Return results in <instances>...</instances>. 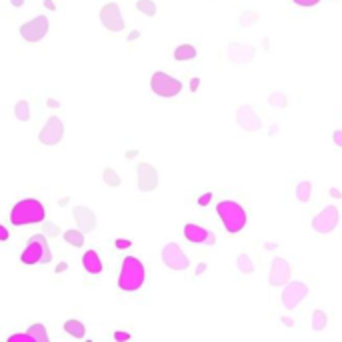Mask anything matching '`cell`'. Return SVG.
I'll return each mask as SVG.
<instances>
[{
	"instance_id": "6da1fadb",
	"label": "cell",
	"mask_w": 342,
	"mask_h": 342,
	"mask_svg": "<svg viewBox=\"0 0 342 342\" xmlns=\"http://www.w3.org/2000/svg\"><path fill=\"white\" fill-rule=\"evenodd\" d=\"M146 280V268L136 256H126L122 258L120 264V274H118V290L120 292H138L144 286Z\"/></svg>"
},
{
	"instance_id": "7a4b0ae2",
	"label": "cell",
	"mask_w": 342,
	"mask_h": 342,
	"mask_svg": "<svg viewBox=\"0 0 342 342\" xmlns=\"http://www.w3.org/2000/svg\"><path fill=\"white\" fill-rule=\"evenodd\" d=\"M46 218V208L36 198H24L16 202L10 210V222L14 226H26V224H38Z\"/></svg>"
},
{
	"instance_id": "3957f363",
	"label": "cell",
	"mask_w": 342,
	"mask_h": 342,
	"mask_svg": "<svg viewBox=\"0 0 342 342\" xmlns=\"http://www.w3.org/2000/svg\"><path fill=\"white\" fill-rule=\"evenodd\" d=\"M216 214L228 234H238L246 226V210L234 200H220L216 204Z\"/></svg>"
},
{
	"instance_id": "277c9868",
	"label": "cell",
	"mask_w": 342,
	"mask_h": 342,
	"mask_svg": "<svg viewBox=\"0 0 342 342\" xmlns=\"http://www.w3.org/2000/svg\"><path fill=\"white\" fill-rule=\"evenodd\" d=\"M50 260H52V252H50V248H48L46 236H42V234L32 236V238L26 242V246H24V250H22V254H20V262L26 264V266H32V264H46V262H50Z\"/></svg>"
},
{
	"instance_id": "5b68a950",
	"label": "cell",
	"mask_w": 342,
	"mask_h": 342,
	"mask_svg": "<svg viewBox=\"0 0 342 342\" xmlns=\"http://www.w3.org/2000/svg\"><path fill=\"white\" fill-rule=\"evenodd\" d=\"M150 88L156 96L160 98H174L180 94L182 90V82L178 78H172V76H168L166 72H154L152 78H150Z\"/></svg>"
},
{
	"instance_id": "8992f818",
	"label": "cell",
	"mask_w": 342,
	"mask_h": 342,
	"mask_svg": "<svg viewBox=\"0 0 342 342\" xmlns=\"http://www.w3.org/2000/svg\"><path fill=\"white\" fill-rule=\"evenodd\" d=\"M50 30V20L46 16H36L28 22H24L20 26V36L26 40V42H40Z\"/></svg>"
},
{
	"instance_id": "52a82bcc",
	"label": "cell",
	"mask_w": 342,
	"mask_h": 342,
	"mask_svg": "<svg viewBox=\"0 0 342 342\" xmlns=\"http://www.w3.org/2000/svg\"><path fill=\"white\" fill-rule=\"evenodd\" d=\"M338 222H340L338 208L336 206H326L312 218V230L318 232V234H328L338 226Z\"/></svg>"
},
{
	"instance_id": "ba28073f",
	"label": "cell",
	"mask_w": 342,
	"mask_h": 342,
	"mask_svg": "<svg viewBox=\"0 0 342 342\" xmlns=\"http://www.w3.org/2000/svg\"><path fill=\"white\" fill-rule=\"evenodd\" d=\"M162 260L170 270H186L188 268V256L176 242H168L162 248Z\"/></svg>"
},
{
	"instance_id": "9c48e42d",
	"label": "cell",
	"mask_w": 342,
	"mask_h": 342,
	"mask_svg": "<svg viewBox=\"0 0 342 342\" xmlns=\"http://www.w3.org/2000/svg\"><path fill=\"white\" fill-rule=\"evenodd\" d=\"M62 136H64V124H62V120H60V116H50L48 122L42 126L40 134H38L40 142L46 144V146L58 144V142L62 140Z\"/></svg>"
},
{
	"instance_id": "30bf717a",
	"label": "cell",
	"mask_w": 342,
	"mask_h": 342,
	"mask_svg": "<svg viewBox=\"0 0 342 342\" xmlns=\"http://www.w3.org/2000/svg\"><path fill=\"white\" fill-rule=\"evenodd\" d=\"M308 294V286L304 282H288L282 290V306L286 310L296 308Z\"/></svg>"
},
{
	"instance_id": "8fae6325",
	"label": "cell",
	"mask_w": 342,
	"mask_h": 342,
	"mask_svg": "<svg viewBox=\"0 0 342 342\" xmlns=\"http://www.w3.org/2000/svg\"><path fill=\"white\" fill-rule=\"evenodd\" d=\"M100 22L110 32L124 30V20H122V14H120V8H118L116 2H108V4L102 6V10H100Z\"/></svg>"
},
{
	"instance_id": "7c38bea8",
	"label": "cell",
	"mask_w": 342,
	"mask_h": 342,
	"mask_svg": "<svg viewBox=\"0 0 342 342\" xmlns=\"http://www.w3.org/2000/svg\"><path fill=\"white\" fill-rule=\"evenodd\" d=\"M136 176H138V188L142 192H152L158 186V172L156 168L148 162H140L136 168Z\"/></svg>"
},
{
	"instance_id": "4fadbf2b",
	"label": "cell",
	"mask_w": 342,
	"mask_h": 342,
	"mask_svg": "<svg viewBox=\"0 0 342 342\" xmlns=\"http://www.w3.org/2000/svg\"><path fill=\"white\" fill-rule=\"evenodd\" d=\"M236 122H238V126H240L242 130H246V132H258V130L262 128V120H260V116L254 112L252 106H240V108L236 110Z\"/></svg>"
},
{
	"instance_id": "5bb4252c",
	"label": "cell",
	"mask_w": 342,
	"mask_h": 342,
	"mask_svg": "<svg viewBox=\"0 0 342 342\" xmlns=\"http://www.w3.org/2000/svg\"><path fill=\"white\" fill-rule=\"evenodd\" d=\"M290 274H292V268H290L288 260H284V258H274L272 260V266H270V284L272 286L288 284Z\"/></svg>"
},
{
	"instance_id": "9a60e30c",
	"label": "cell",
	"mask_w": 342,
	"mask_h": 342,
	"mask_svg": "<svg viewBox=\"0 0 342 342\" xmlns=\"http://www.w3.org/2000/svg\"><path fill=\"white\" fill-rule=\"evenodd\" d=\"M184 238L190 244H206V242H214V236L200 224L194 222H186L184 224Z\"/></svg>"
},
{
	"instance_id": "2e32d148",
	"label": "cell",
	"mask_w": 342,
	"mask_h": 342,
	"mask_svg": "<svg viewBox=\"0 0 342 342\" xmlns=\"http://www.w3.org/2000/svg\"><path fill=\"white\" fill-rule=\"evenodd\" d=\"M72 214H74V220H76V224H78V228H80L82 232H92V230L96 228V214H94L90 208H86V206H76V208L72 210Z\"/></svg>"
},
{
	"instance_id": "e0dca14e",
	"label": "cell",
	"mask_w": 342,
	"mask_h": 342,
	"mask_svg": "<svg viewBox=\"0 0 342 342\" xmlns=\"http://www.w3.org/2000/svg\"><path fill=\"white\" fill-rule=\"evenodd\" d=\"M256 56V50L246 44H230L228 46V58L236 64H246Z\"/></svg>"
},
{
	"instance_id": "ac0fdd59",
	"label": "cell",
	"mask_w": 342,
	"mask_h": 342,
	"mask_svg": "<svg viewBox=\"0 0 342 342\" xmlns=\"http://www.w3.org/2000/svg\"><path fill=\"white\" fill-rule=\"evenodd\" d=\"M82 266H84V270L88 272V274H92V276H98V274H102V260H100V256H98V252L96 250H86L84 254H82Z\"/></svg>"
},
{
	"instance_id": "d6986e66",
	"label": "cell",
	"mask_w": 342,
	"mask_h": 342,
	"mask_svg": "<svg viewBox=\"0 0 342 342\" xmlns=\"http://www.w3.org/2000/svg\"><path fill=\"white\" fill-rule=\"evenodd\" d=\"M64 330H66L70 336H74V338H84V336H86L84 324H82L80 320H74V318H70V320L64 322Z\"/></svg>"
},
{
	"instance_id": "ffe728a7",
	"label": "cell",
	"mask_w": 342,
	"mask_h": 342,
	"mask_svg": "<svg viewBox=\"0 0 342 342\" xmlns=\"http://www.w3.org/2000/svg\"><path fill=\"white\" fill-rule=\"evenodd\" d=\"M174 58L180 60V62L192 60V58H196V48H194L192 44H180V46H176V50H174Z\"/></svg>"
},
{
	"instance_id": "44dd1931",
	"label": "cell",
	"mask_w": 342,
	"mask_h": 342,
	"mask_svg": "<svg viewBox=\"0 0 342 342\" xmlns=\"http://www.w3.org/2000/svg\"><path fill=\"white\" fill-rule=\"evenodd\" d=\"M310 198H312V184L308 180H304V182H300L296 186V200L298 202H308Z\"/></svg>"
},
{
	"instance_id": "7402d4cb",
	"label": "cell",
	"mask_w": 342,
	"mask_h": 342,
	"mask_svg": "<svg viewBox=\"0 0 342 342\" xmlns=\"http://www.w3.org/2000/svg\"><path fill=\"white\" fill-rule=\"evenodd\" d=\"M64 240L70 244V246H76V248H80L82 244H84V232L78 228V230H66L64 232Z\"/></svg>"
},
{
	"instance_id": "603a6c76",
	"label": "cell",
	"mask_w": 342,
	"mask_h": 342,
	"mask_svg": "<svg viewBox=\"0 0 342 342\" xmlns=\"http://www.w3.org/2000/svg\"><path fill=\"white\" fill-rule=\"evenodd\" d=\"M324 328H326V314H324L322 308H316V310L312 312V330H314V332H320V330H324Z\"/></svg>"
},
{
	"instance_id": "cb8c5ba5",
	"label": "cell",
	"mask_w": 342,
	"mask_h": 342,
	"mask_svg": "<svg viewBox=\"0 0 342 342\" xmlns=\"http://www.w3.org/2000/svg\"><path fill=\"white\" fill-rule=\"evenodd\" d=\"M14 114H16V118H18L20 122H28V120H30V106H28V102H26V100H20V102L14 106Z\"/></svg>"
},
{
	"instance_id": "d4e9b609",
	"label": "cell",
	"mask_w": 342,
	"mask_h": 342,
	"mask_svg": "<svg viewBox=\"0 0 342 342\" xmlns=\"http://www.w3.org/2000/svg\"><path fill=\"white\" fill-rule=\"evenodd\" d=\"M236 266H238V270H240L242 274H252V270H254L250 256H248V254H244V252L236 258Z\"/></svg>"
},
{
	"instance_id": "484cf974",
	"label": "cell",
	"mask_w": 342,
	"mask_h": 342,
	"mask_svg": "<svg viewBox=\"0 0 342 342\" xmlns=\"http://www.w3.org/2000/svg\"><path fill=\"white\" fill-rule=\"evenodd\" d=\"M136 8H138L142 14H146V16H154V14H156V4L152 2V0H138V2H136Z\"/></svg>"
},
{
	"instance_id": "4316f807",
	"label": "cell",
	"mask_w": 342,
	"mask_h": 342,
	"mask_svg": "<svg viewBox=\"0 0 342 342\" xmlns=\"http://www.w3.org/2000/svg\"><path fill=\"white\" fill-rule=\"evenodd\" d=\"M28 332H30L38 342H46V340H48V334H46L44 324H32V326L28 328Z\"/></svg>"
},
{
	"instance_id": "83f0119b",
	"label": "cell",
	"mask_w": 342,
	"mask_h": 342,
	"mask_svg": "<svg viewBox=\"0 0 342 342\" xmlns=\"http://www.w3.org/2000/svg\"><path fill=\"white\" fill-rule=\"evenodd\" d=\"M268 102H270L272 106H276V108H284V106L288 104V98H286V94H282V92H272V94L268 96Z\"/></svg>"
},
{
	"instance_id": "f1b7e54d",
	"label": "cell",
	"mask_w": 342,
	"mask_h": 342,
	"mask_svg": "<svg viewBox=\"0 0 342 342\" xmlns=\"http://www.w3.org/2000/svg\"><path fill=\"white\" fill-rule=\"evenodd\" d=\"M102 178H104V182H106L108 186H120V176L114 172L112 168H106V170H104Z\"/></svg>"
},
{
	"instance_id": "f546056e",
	"label": "cell",
	"mask_w": 342,
	"mask_h": 342,
	"mask_svg": "<svg viewBox=\"0 0 342 342\" xmlns=\"http://www.w3.org/2000/svg\"><path fill=\"white\" fill-rule=\"evenodd\" d=\"M6 342H38L30 332H16V334H10L8 338H6Z\"/></svg>"
},
{
	"instance_id": "4dcf8cb0",
	"label": "cell",
	"mask_w": 342,
	"mask_h": 342,
	"mask_svg": "<svg viewBox=\"0 0 342 342\" xmlns=\"http://www.w3.org/2000/svg\"><path fill=\"white\" fill-rule=\"evenodd\" d=\"M212 202V192H202L200 196H198V206H208Z\"/></svg>"
},
{
	"instance_id": "1f68e13d",
	"label": "cell",
	"mask_w": 342,
	"mask_h": 342,
	"mask_svg": "<svg viewBox=\"0 0 342 342\" xmlns=\"http://www.w3.org/2000/svg\"><path fill=\"white\" fill-rule=\"evenodd\" d=\"M296 6H302V8H310V6H316L320 0H292Z\"/></svg>"
},
{
	"instance_id": "d6a6232c",
	"label": "cell",
	"mask_w": 342,
	"mask_h": 342,
	"mask_svg": "<svg viewBox=\"0 0 342 342\" xmlns=\"http://www.w3.org/2000/svg\"><path fill=\"white\" fill-rule=\"evenodd\" d=\"M114 244H116V248H118V250H126V248H130V246H132V242H130V240H124V238H116V240H114Z\"/></svg>"
},
{
	"instance_id": "836d02e7",
	"label": "cell",
	"mask_w": 342,
	"mask_h": 342,
	"mask_svg": "<svg viewBox=\"0 0 342 342\" xmlns=\"http://www.w3.org/2000/svg\"><path fill=\"white\" fill-rule=\"evenodd\" d=\"M44 230L48 232V236H58V226L52 224V222H46L44 224Z\"/></svg>"
},
{
	"instance_id": "e575fe53",
	"label": "cell",
	"mask_w": 342,
	"mask_h": 342,
	"mask_svg": "<svg viewBox=\"0 0 342 342\" xmlns=\"http://www.w3.org/2000/svg\"><path fill=\"white\" fill-rule=\"evenodd\" d=\"M332 142H334L336 146L342 148V130H334V132H332Z\"/></svg>"
},
{
	"instance_id": "d590c367",
	"label": "cell",
	"mask_w": 342,
	"mask_h": 342,
	"mask_svg": "<svg viewBox=\"0 0 342 342\" xmlns=\"http://www.w3.org/2000/svg\"><path fill=\"white\" fill-rule=\"evenodd\" d=\"M250 20H256V14H254V12H246V14L240 18V22H242L244 26H246V24H252Z\"/></svg>"
},
{
	"instance_id": "8d00e7d4",
	"label": "cell",
	"mask_w": 342,
	"mask_h": 342,
	"mask_svg": "<svg viewBox=\"0 0 342 342\" xmlns=\"http://www.w3.org/2000/svg\"><path fill=\"white\" fill-rule=\"evenodd\" d=\"M112 338H114V340H128V338H130V332H114Z\"/></svg>"
},
{
	"instance_id": "74e56055",
	"label": "cell",
	"mask_w": 342,
	"mask_h": 342,
	"mask_svg": "<svg viewBox=\"0 0 342 342\" xmlns=\"http://www.w3.org/2000/svg\"><path fill=\"white\" fill-rule=\"evenodd\" d=\"M0 238H2V240H8V230L2 226V228H0Z\"/></svg>"
},
{
	"instance_id": "f35d334b",
	"label": "cell",
	"mask_w": 342,
	"mask_h": 342,
	"mask_svg": "<svg viewBox=\"0 0 342 342\" xmlns=\"http://www.w3.org/2000/svg\"><path fill=\"white\" fill-rule=\"evenodd\" d=\"M44 6H46V8H50V10H54V8H56L52 0H44Z\"/></svg>"
},
{
	"instance_id": "ab89813d",
	"label": "cell",
	"mask_w": 342,
	"mask_h": 342,
	"mask_svg": "<svg viewBox=\"0 0 342 342\" xmlns=\"http://www.w3.org/2000/svg\"><path fill=\"white\" fill-rule=\"evenodd\" d=\"M10 2H12V6H16V8H18V6H22V4H24V0H10Z\"/></svg>"
},
{
	"instance_id": "60d3db41",
	"label": "cell",
	"mask_w": 342,
	"mask_h": 342,
	"mask_svg": "<svg viewBox=\"0 0 342 342\" xmlns=\"http://www.w3.org/2000/svg\"><path fill=\"white\" fill-rule=\"evenodd\" d=\"M330 194H332L334 198H340V190H336V188H332V190H330Z\"/></svg>"
}]
</instances>
